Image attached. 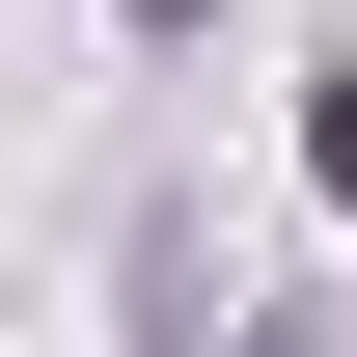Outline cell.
<instances>
[{
    "mask_svg": "<svg viewBox=\"0 0 357 357\" xmlns=\"http://www.w3.org/2000/svg\"><path fill=\"white\" fill-rule=\"evenodd\" d=\"M137 28H192V0H137Z\"/></svg>",
    "mask_w": 357,
    "mask_h": 357,
    "instance_id": "cell-1",
    "label": "cell"
}]
</instances>
